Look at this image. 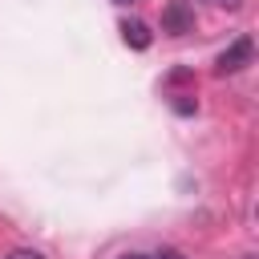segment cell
Wrapping results in <instances>:
<instances>
[{
    "instance_id": "3",
    "label": "cell",
    "mask_w": 259,
    "mask_h": 259,
    "mask_svg": "<svg viewBox=\"0 0 259 259\" xmlns=\"http://www.w3.org/2000/svg\"><path fill=\"white\" fill-rule=\"evenodd\" d=\"M190 20H194V16L186 12V4H170V8H166V16H162L166 32H174V36H178V32H186V28H190Z\"/></svg>"
},
{
    "instance_id": "6",
    "label": "cell",
    "mask_w": 259,
    "mask_h": 259,
    "mask_svg": "<svg viewBox=\"0 0 259 259\" xmlns=\"http://www.w3.org/2000/svg\"><path fill=\"white\" fill-rule=\"evenodd\" d=\"M210 4H214V8H239L243 0H210Z\"/></svg>"
},
{
    "instance_id": "7",
    "label": "cell",
    "mask_w": 259,
    "mask_h": 259,
    "mask_svg": "<svg viewBox=\"0 0 259 259\" xmlns=\"http://www.w3.org/2000/svg\"><path fill=\"white\" fill-rule=\"evenodd\" d=\"M117 259H150V255H142V251H125V255H117Z\"/></svg>"
},
{
    "instance_id": "1",
    "label": "cell",
    "mask_w": 259,
    "mask_h": 259,
    "mask_svg": "<svg viewBox=\"0 0 259 259\" xmlns=\"http://www.w3.org/2000/svg\"><path fill=\"white\" fill-rule=\"evenodd\" d=\"M251 57H255V45H251V36H235L223 53H219V61H214V69L227 77V73H239V69H247L251 65Z\"/></svg>"
},
{
    "instance_id": "4",
    "label": "cell",
    "mask_w": 259,
    "mask_h": 259,
    "mask_svg": "<svg viewBox=\"0 0 259 259\" xmlns=\"http://www.w3.org/2000/svg\"><path fill=\"white\" fill-rule=\"evenodd\" d=\"M8 259H45V255H40V251H28V247H24V251H12Z\"/></svg>"
},
{
    "instance_id": "2",
    "label": "cell",
    "mask_w": 259,
    "mask_h": 259,
    "mask_svg": "<svg viewBox=\"0 0 259 259\" xmlns=\"http://www.w3.org/2000/svg\"><path fill=\"white\" fill-rule=\"evenodd\" d=\"M121 36H125V45L130 49H150V24H142V20H125L121 24Z\"/></svg>"
},
{
    "instance_id": "8",
    "label": "cell",
    "mask_w": 259,
    "mask_h": 259,
    "mask_svg": "<svg viewBox=\"0 0 259 259\" xmlns=\"http://www.w3.org/2000/svg\"><path fill=\"white\" fill-rule=\"evenodd\" d=\"M247 259H251V255H247Z\"/></svg>"
},
{
    "instance_id": "5",
    "label": "cell",
    "mask_w": 259,
    "mask_h": 259,
    "mask_svg": "<svg viewBox=\"0 0 259 259\" xmlns=\"http://www.w3.org/2000/svg\"><path fill=\"white\" fill-rule=\"evenodd\" d=\"M150 259H186L182 251H158V255H150Z\"/></svg>"
}]
</instances>
